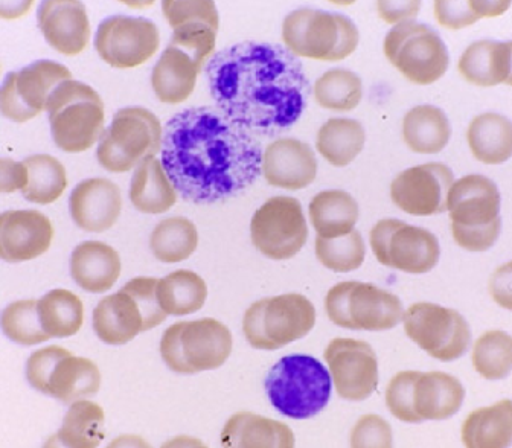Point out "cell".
I'll return each instance as SVG.
<instances>
[{
	"mask_svg": "<svg viewBox=\"0 0 512 448\" xmlns=\"http://www.w3.org/2000/svg\"><path fill=\"white\" fill-rule=\"evenodd\" d=\"M263 147L212 107H192L165 125L160 162L183 199L215 203L261 176Z\"/></svg>",
	"mask_w": 512,
	"mask_h": 448,
	"instance_id": "6da1fadb",
	"label": "cell"
},
{
	"mask_svg": "<svg viewBox=\"0 0 512 448\" xmlns=\"http://www.w3.org/2000/svg\"><path fill=\"white\" fill-rule=\"evenodd\" d=\"M205 72L220 112L246 132H284L307 109L310 81L299 58L282 46H229L214 54Z\"/></svg>",
	"mask_w": 512,
	"mask_h": 448,
	"instance_id": "7a4b0ae2",
	"label": "cell"
},
{
	"mask_svg": "<svg viewBox=\"0 0 512 448\" xmlns=\"http://www.w3.org/2000/svg\"><path fill=\"white\" fill-rule=\"evenodd\" d=\"M52 139L64 153L80 154L103 138L106 110L100 93L77 80L64 81L49 96Z\"/></svg>",
	"mask_w": 512,
	"mask_h": 448,
	"instance_id": "3957f363",
	"label": "cell"
},
{
	"mask_svg": "<svg viewBox=\"0 0 512 448\" xmlns=\"http://www.w3.org/2000/svg\"><path fill=\"white\" fill-rule=\"evenodd\" d=\"M331 391L330 371L304 354L282 357L266 378L270 403L292 420H308L322 412L330 403Z\"/></svg>",
	"mask_w": 512,
	"mask_h": 448,
	"instance_id": "277c9868",
	"label": "cell"
},
{
	"mask_svg": "<svg viewBox=\"0 0 512 448\" xmlns=\"http://www.w3.org/2000/svg\"><path fill=\"white\" fill-rule=\"evenodd\" d=\"M234 348L231 331L214 317L177 322L160 340V356L176 374L214 371L228 362Z\"/></svg>",
	"mask_w": 512,
	"mask_h": 448,
	"instance_id": "5b68a950",
	"label": "cell"
},
{
	"mask_svg": "<svg viewBox=\"0 0 512 448\" xmlns=\"http://www.w3.org/2000/svg\"><path fill=\"white\" fill-rule=\"evenodd\" d=\"M359 29L349 17L301 8L282 22V42L296 58L342 61L359 46Z\"/></svg>",
	"mask_w": 512,
	"mask_h": 448,
	"instance_id": "8992f818",
	"label": "cell"
},
{
	"mask_svg": "<svg viewBox=\"0 0 512 448\" xmlns=\"http://www.w3.org/2000/svg\"><path fill=\"white\" fill-rule=\"evenodd\" d=\"M316 325V310L299 293L253 302L243 319L244 337L252 348L276 351L304 339Z\"/></svg>",
	"mask_w": 512,
	"mask_h": 448,
	"instance_id": "52a82bcc",
	"label": "cell"
},
{
	"mask_svg": "<svg viewBox=\"0 0 512 448\" xmlns=\"http://www.w3.org/2000/svg\"><path fill=\"white\" fill-rule=\"evenodd\" d=\"M162 139V125L153 112L144 107H125L115 113L104 132L96 159L110 173H128L144 160L156 157Z\"/></svg>",
	"mask_w": 512,
	"mask_h": 448,
	"instance_id": "ba28073f",
	"label": "cell"
},
{
	"mask_svg": "<svg viewBox=\"0 0 512 448\" xmlns=\"http://www.w3.org/2000/svg\"><path fill=\"white\" fill-rule=\"evenodd\" d=\"M325 311L346 330L388 331L403 320L404 308L394 293L366 282H339L325 296Z\"/></svg>",
	"mask_w": 512,
	"mask_h": 448,
	"instance_id": "9c48e42d",
	"label": "cell"
},
{
	"mask_svg": "<svg viewBox=\"0 0 512 448\" xmlns=\"http://www.w3.org/2000/svg\"><path fill=\"white\" fill-rule=\"evenodd\" d=\"M383 51L389 63L418 86H429L441 80L450 63L441 36L424 23L394 26L384 37Z\"/></svg>",
	"mask_w": 512,
	"mask_h": 448,
	"instance_id": "30bf717a",
	"label": "cell"
},
{
	"mask_svg": "<svg viewBox=\"0 0 512 448\" xmlns=\"http://www.w3.org/2000/svg\"><path fill=\"white\" fill-rule=\"evenodd\" d=\"M369 244L381 266L410 275H424L435 269L441 256L438 238L432 232L397 218L375 223Z\"/></svg>",
	"mask_w": 512,
	"mask_h": 448,
	"instance_id": "8fae6325",
	"label": "cell"
},
{
	"mask_svg": "<svg viewBox=\"0 0 512 448\" xmlns=\"http://www.w3.org/2000/svg\"><path fill=\"white\" fill-rule=\"evenodd\" d=\"M401 322L407 337L439 362L461 359L470 346L468 322L453 308L416 302L404 310Z\"/></svg>",
	"mask_w": 512,
	"mask_h": 448,
	"instance_id": "7c38bea8",
	"label": "cell"
},
{
	"mask_svg": "<svg viewBox=\"0 0 512 448\" xmlns=\"http://www.w3.org/2000/svg\"><path fill=\"white\" fill-rule=\"evenodd\" d=\"M250 238L269 260L285 261L301 252L308 240V224L295 197H272L250 221Z\"/></svg>",
	"mask_w": 512,
	"mask_h": 448,
	"instance_id": "4fadbf2b",
	"label": "cell"
},
{
	"mask_svg": "<svg viewBox=\"0 0 512 448\" xmlns=\"http://www.w3.org/2000/svg\"><path fill=\"white\" fill-rule=\"evenodd\" d=\"M69 80H74L71 71L51 60L36 61L19 72H10L0 90L2 115L17 124L37 118L46 112L54 90Z\"/></svg>",
	"mask_w": 512,
	"mask_h": 448,
	"instance_id": "5bb4252c",
	"label": "cell"
},
{
	"mask_svg": "<svg viewBox=\"0 0 512 448\" xmlns=\"http://www.w3.org/2000/svg\"><path fill=\"white\" fill-rule=\"evenodd\" d=\"M159 46V28L145 17H107L95 36L101 60L116 69L139 68L156 55Z\"/></svg>",
	"mask_w": 512,
	"mask_h": 448,
	"instance_id": "9a60e30c",
	"label": "cell"
},
{
	"mask_svg": "<svg viewBox=\"0 0 512 448\" xmlns=\"http://www.w3.org/2000/svg\"><path fill=\"white\" fill-rule=\"evenodd\" d=\"M324 359L343 400L365 401L377 391L378 359L369 343L337 337L325 348Z\"/></svg>",
	"mask_w": 512,
	"mask_h": 448,
	"instance_id": "2e32d148",
	"label": "cell"
},
{
	"mask_svg": "<svg viewBox=\"0 0 512 448\" xmlns=\"http://www.w3.org/2000/svg\"><path fill=\"white\" fill-rule=\"evenodd\" d=\"M455 182L444 164L416 165L398 174L391 183V199L397 208L415 217H430L447 211L448 189Z\"/></svg>",
	"mask_w": 512,
	"mask_h": 448,
	"instance_id": "e0dca14e",
	"label": "cell"
},
{
	"mask_svg": "<svg viewBox=\"0 0 512 448\" xmlns=\"http://www.w3.org/2000/svg\"><path fill=\"white\" fill-rule=\"evenodd\" d=\"M54 226L39 211H7L0 215V258L26 263L45 255L54 241Z\"/></svg>",
	"mask_w": 512,
	"mask_h": 448,
	"instance_id": "ac0fdd59",
	"label": "cell"
},
{
	"mask_svg": "<svg viewBox=\"0 0 512 448\" xmlns=\"http://www.w3.org/2000/svg\"><path fill=\"white\" fill-rule=\"evenodd\" d=\"M500 203L496 183L480 174H468L448 189V215L459 228H484L500 220Z\"/></svg>",
	"mask_w": 512,
	"mask_h": 448,
	"instance_id": "d6986e66",
	"label": "cell"
},
{
	"mask_svg": "<svg viewBox=\"0 0 512 448\" xmlns=\"http://www.w3.org/2000/svg\"><path fill=\"white\" fill-rule=\"evenodd\" d=\"M39 26L49 46L66 55L77 57L90 42L89 14L78 0H48L39 10Z\"/></svg>",
	"mask_w": 512,
	"mask_h": 448,
	"instance_id": "ffe728a7",
	"label": "cell"
},
{
	"mask_svg": "<svg viewBox=\"0 0 512 448\" xmlns=\"http://www.w3.org/2000/svg\"><path fill=\"white\" fill-rule=\"evenodd\" d=\"M69 209L72 220L83 231L92 234L109 231L122 212L121 189L104 177L83 180L72 191Z\"/></svg>",
	"mask_w": 512,
	"mask_h": 448,
	"instance_id": "44dd1931",
	"label": "cell"
},
{
	"mask_svg": "<svg viewBox=\"0 0 512 448\" xmlns=\"http://www.w3.org/2000/svg\"><path fill=\"white\" fill-rule=\"evenodd\" d=\"M261 174L276 188H307L316 180L317 159L310 145L298 139H276L263 151Z\"/></svg>",
	"mask_w": 512,
	"mask_h": 448,
	"instance_id": "7402d4cb",
	"label": "cell"
},
{
	"mask_svg": "<svg viewBox=\"0 0 512 448\" xmlns=\"http://www.w3.org/2000/svg\"><path fill=\"white\" fill-rule=\"evenodd\" d=\"M93 330L101 342L121 346L148 330L147 317L138 299L122 287L107 296L93 310Z\"/></svg>",
	"mask_w": 512,
	"mask_h": 448,
	"instance_id": "603a6c76",
	"label": "cell"
},
{
	"mask_svg": "<svg viewBox=\"0 0 512 448\" xmlns=\"http://www.w3.org/2000/svg\"><path fill=\"white\" fill-rule=\"evenodd\" d=\"M202 64L194 55L170 43L151 74V87L160 103L177 106L185 103L196 90Z\"/></svg>",
	"mask_w": 512,
	"mask_h": 448,
	"instance_id": "cb8c5ba5",
	"label": "cell"
},
{
	"mask_svg": "<svg viewBox=\"0 0 512 448\" xmlns=\"http://www.w3.org/2000/svg\"><path fill=\"white\" fill-rule=\"evenodd\" d=\"M122 272L119 253L101 241H84L71 256V276L86 292L106 293L118 282Z\"/></svg>",
	"mask_w": 512,
	"mask_h": 448,
	"instance_id": "d4e9b609",
	"label": "cell"
},
{
	"mask_svg": "<svg viewBox=\"0 0 512 448\" xmlns=\"http://www.w3.org/2000/svg\"><path fill=\"white\" fill-rule=\"evenodd\" d=\"M220 442L226 448H293L295 433L287 424L252 412H238L224 424Z\"/></svg>",
	"mask_w": 512,
	"mask_h": 448,
	"instance_id": "484cf974",
	"label": "cell"
},
{
	"mask_svg": "<svg viewBox=\"0 0 512 448\" xmlns=\"http://www.w3.org/2000/svg\"><path fill=\"white\" fill-rule=\"evenodd\" d=\"M511 42L479 40L471 43L458 61V71L477 87L511 86Z\"/></svg>",
	"mask_w": 512,
	"mask_h": 448,
	"instance_id": "4316f807",
	"label": "cell"
},
{
	"mask_svg": "<svg viewBox=\"0 0 512 448\" xmlns=\"http://www.w3.org/2000/svg\"><path fill=\"white\" fill-rule=\"evenodd\" d=\"M461 381L445 372H421L415 383L413 403L421 421H442L456 415L464 403Z\"/></svg>",
	"mask_w": 512,
	"mask_h": 448,
	"instance_id": "83f0119b",
	"label": "cell"
},
{
	"mask_svg": "<svg viewBox=\"0 0 512 448\" xmlns=\"http://www.w3.org/2000/svg\"><path fill=\"white\" fill-rule=\"evenodd\" d=\"M101 383L103 377L98 365L87 357L74 356L69 351L52 371L45 395L61 403L72 404L98 394Z\"/></svg>",
	"mask_w": 512,
	"mask_h": 448,
	"instance_id": "f1b7e54d",
	"label": "cell"
},
{
	"mask_svg": "<svg viewBox=\"0 0 512 448\" xmlns=\"http://www.w3.org/2000/svg\"><path fill=\"white\" fill-rule=\"evenodd\" d=\"M462 444L467 448H506L512 441V403L497 401L493 406L473 410L462 424Z\"/></svg>",
	"mask_w": 512,
	"mask_h": 448,
	"instance_id": "f546056e",
	"label": "cell"
},
{
	"mask_svg": "<svg viewBox=\"0 0 512 448\" xmlns=\"http://www.w3.org/2000/svg\"><path fill=\"white\" fill-rule=\"evenodd\" d=\"M130 200L139 212L151 215L164 214L176 205L177 189L156 157L144 160L136 167L130 185Z\"/></svg>",
	"mask_w": 512,
	"mask_h": 448,
	"instance_id": "4dcf8cb0",
	"label": "cell"
},
{
	"mask_svg": "<svg viewBox=\"0 0 512 448\" xmlns=\"http://www.w3.org/2000/svg\"><path fill=\"white\" fill-rule=\"evenodd\" d=\"M467 142L480 164L500 165L512 156V124L499 113H482L471 119Z\"/></svg>",
	"mask_w": 512,
	"mask_h": 448,
	"instance_id": "1f68e13d",
	"label": "cell"
},
{
	"mask_svg": "<svg viewBox=\"0 0 512 448\" xmlns=\"http://www.w3.org/2000/svg\"><path fill=\"white\" fill-rule=\"evenodd\" d=\"M311 224L322 238H337L351 234L359 220V205L348 192L328 189L310 202Z\"/></svg>",
	"mask_w": 512,
	"mask_h": 448,
	"instance_id": "d6a6232c",
	"label": "cell"
},
{
	"mask_svg": "<svg viewBox=\"0 0 512 448\" xmlns=\"http://www.w3.org/2000/svg\"><path fill=\"white\" fill-rule=\"evenodd\" d=\"M452 138V127L444 110L439 107H413L403 119V141L410 151L418 154H436L447 147Z\"/></svg>",
	"mask_w": 512,
	"mask_h": 448,
	"instance_id": "836d02e7",
	"label": "cell"
},
{
	"mask_svg": "<svg viewBox=\"0 0 512 448\" xmlns=\"http://www.w3.org/2000/svg\"><path fill=\"white\" fill-rule=\"evenodd\" d=\"M365 144V128L356 119L333 118L317 132V151L333 167H348L362 153Z\"/></svg>",
	"mask_w": 512,
	"mask_h": 448,
	"instance_id": "e575fe53",
	"label": "cell"
},
{
	"mask_svg": "<svg viewBox=\"0 0 512 448\" xmlns=\"http://www.w3.org/2000/svg\"><path fill=\"white\" fill-rule=\"evenodd\" d=\"M157 299L168 316H188L202 310L208 285L192 270L180 269L157 282Z\"/></svg>",
	"mask_w": 512,
	"mask_h": 448,
	"instance_id": "d590c367",
	"label": "cell"
},
{
	"mask_svg": "<svg viewBox=\"0 0 512 448\" xmlns=\"http://www.w3.org/2000/svg\"><path fill=\"white\" fill-rule=\"evenodd\" d=\"M106 436V413L103 407L90 400H78L71 404L64 416L58 444L69 448L100 447Z\"/></svg>",
	"mask_w": 512,
	"mask_h": 448,
	"instance_id": "8d00e7d4",
	"label": "cell"
},
{
	"mask_svg": "<svg viewBox=\"0 0 512 448\" xmlns=\"http://www.w3.org/2000/svg\"><path fill=\"white\" fill-rule=\"evenodd\" d=\"M197 247L199 231L189 218H165L151 232L150 249L160 263H182L196 252Z\"/></svg>",
	"mask_w": 512,
	"mask_h": 448,
	"instance_id": "74e56055",
	"label": "cell"
},
{
	"mask_svg": "<svg viewBox=\"0 0 512 448\" xmlns=\"http://www.w3.org/2000/svg\"><path fill=\"white\" fill-rule=\"evenodd\" d=\"M39 316L51 339H68L83 327V301L66 288H55L40 299Z\"/></svg>",
	"mask_w": 512,
	"mask_h": 448,
	"instance_id": "f35d334b",
	"label": "cell"
},
{
	"mask_svg": "<svg viewBox=\"0 0 512 448\" xmlns=\"http://www.w3.org/2000/svg\"><path fill=\"white\" fill-rule=\"evenodd\" d=\"M29 183L22 194L28 202L51 205L57 202L68 188V173L57 157L49 154H32L26 157Z\"/></svg>",
	"mask_w": 512,
	"mask_h": 448,
	"instance_id": "ab89813d",
	"label": "cell"
},
{
	"mask_svg": "<svg viewBox=\"0 0 512 448\" xmlns=\"http://www.w3.org/2000/svg\"><path fill=\"white\" fill-rule=\"evenodd\" d=\"M313 95L322 109L351 112L362 101V78L346 69H331L317 78Z\"/></svg>",
	"mask_w": 512,
	"mask_h": 448,
	"instance_id": "60d3db41",
	"label": "cell"
},
{
	"mask_svg": "<svg viewBox=\"0 0 512 448\" xmlns=\"http://www.w3.org/2000/svg\"><path fill=\"white\" fill-rule=\"evenodd\" d=\"M474 371L485 380H503L511 374L512 339L508 333L491 330L482 334L471 349Z\"/></svg>",
	"mask_w": 512,
	"mask_h": 448,
	"instance_id": "b9f144b4",
	"label": "cell"
},
{
	"mask_svg": "<svg viewBox=\"0 0 512 448\" xmlns=\"http://www.w3.org/2000/svg\"><path fill=\"white\" fill-rule=\"evenodd\" d=\"M2 330L11 342L22 346L40 345L51 339L43 330L36 299H23L8 305L2 313Z\"/></svg>",
	"mask_w": 512,
	"mask_h": 448,
	"instance_id": "7bdbcfd3",
	"label": "cell"
},
{
	"mask_svg": "<svg viewBox=\"0 0 512 448\" xmlns=\"http://www.w3.org/2000/svg\"><path fill=\"white\" fill-rule=\"evenodd\" d=\"M314 247H316L317 261L333 272H352L360 269L365 261V241L356 229L343 237H317Z\"/></svg>",
	"mask_w": 512,
	"mask_h": 448,
	"instance_id": "ee69618b",
	"label": "cell"
},
{
	"mask_svg": "<svg viewBox=\"0 0 512 448\" xmlns=\"http://www.w3.org/2000/svg\"><path fill=\"white\" fill-rule=\"evenodd\" d=\"M420 371H403L394 375L386 388V406L389 412L407 424L421 423V418L415 410L413 395H415V383L420 377Z\"/></svg>",
	"mask_w": 512,
	"mask_h": 448,
	"instance_id": "f6af8a7d",
	"label": "cell"
},
{
	"mask_svg": "<svg viewBox=\"0 0 512 448\" xmlns=\"http://www.w3.org/2000/svg\"><path fill=\"white\" fill-rule=\"evenodd\" d=\"M162 13L173 29L194 22L206 23L217 32L220 29V16L211 0H165Z\"/></svg>",
	"mask_w": 512,
	"mask_h": 448,
	"instance_id": "bcb514c9",
	"label": "cell"
},
{
	"mask_svg": "<svg viewBox=\"0 0 512 448\" xmlns=\"http://www.w3.org/2000/svg\"><path fill=\"white\" fill-rule=\"evenodd\" d=\"M392 427L388 421L378 415H363L356 426L352 427L349 444L352 448H389L392 447Z\"/></svg>",
	"mask_w": 512,
	"mask_h": 448,
	"instance_id": "7dc6e473",
	"label": "cell"
},
{
	"mask_svg": "<svg viewBox=\"0 0 512 448\" xmlns=\"http://www.w3.org/2000/svg\"><path fill=\"white\" fill-rule=\"evenodd\" d=\"M68 352L69 349L61 348L58 345L46 346V348L32 352L26 362V380L32 388L46 394L52 371Z\"/></svg>",
	"mask_w": 512,
	"mask_h": 448,
	"instance_id": "c3c4849f",
	"label": "cell"
},
{
	"mask_svg": "<svg viewBox=\"0 0 512 448\" xmlns=\"http://www.w3.org/2000/svg\"><path fill=\"white\" fill-rule=\"evenodd\" d=\"M433 13H435L436 22L442 28L459 31L479 22V17L474 13L471 0L468 2H450V0H436L433 2Z\"/></svg>",
	"mask_w": 512,
	"mask_h": 448,
	"instance_id": "681fc988",
	"label": "cell"
},
{
	"mask_svg": "<svg viewBox=\"0 0 512 448\" xmlns=\"http://www.w3.org/2000/svg\"><path fill=\"white\" fill-rule=\"evenodd\" d=\"M502 231V218L484 228L465 229L452 224L453 240L468 252H487L496 244Z\"/></svg>",
	"mask_w": 512,
	"mask_h": 448,
	"instance_id": "f907efd6",
	"label": "cell"
},
{
	"mask_svg": "<svg viewBox=\"0 0 512 448\" xmlns=\"http://www.w3.org/2000/svg\"><path fill=\"white\" fill-rule=\"evenodd\" d=\"M377 13L381 19L391 25L413 22L421 10V2L409 0V2H394V0H380L377 2Z\"/></svg>",
	"mask_w": 512,
	"mask_h": 448,
	"instance_id": "816d5d0a",
	"label": "cell"
},
{
	"mask_svg": "<svg viewBox=\"0 0 512 448\" xmlns=\"http://www.w3.org/2000/svg\"><path fill=\"white\" fill-rule=\"evenodd\" d=\"M29 183V171L25 162H16V160H0V191L4 194L23 191Z\"/></svg>",
	"mask_w": 512,
	"mask_h": 448,
	"instance_id": "f5cc1de1",
	"label": "cell"
},
{
	"mask_svg": "<svg viewBox=\"0 0 512 448\" xmlns=\"http://www.w3.org/2000/svg\"><path fill=\"white\" fill-rule=\"evenodd\" d=\"M490 293L500 307L511 310V263L503 264L493 273L490 279Z\"/></svg>",
	"mask_w": 512,
	"mask_h": 448,
	"instance_id": "db71d44e",
	"label": "cell"
},
{
	"mask_svg": "<svg viewBox=\"0 0 512 448\" xmlns=\"http://www.w3.org/2000/svg\"><path fill=\"white\" fill-rule=\"evenodd\" d=\"M471 5H473L474 13L477 14L479 19H493V17L502 16L506 10H508L509 5H511V0H494V2H488V0H471Z\"/></svg>",
	"mask_w": 512,
	"mask_h": 448,
	"instance_id": "11a10c76",
	"label": "cell"
},
{
	"mask_svg": "<svg viewBox=\"0 0 512 448\" xmlns=\"http://www.w3.org/2000/svg\"><path fill=\"white\" fill-rule=\"evenodd\" d=\"M34 2H0V16L2 19H20L31 11Z\"/></svg>",
	"mask_w": 512,
	"mask_h": 448,
	"instance_id": "9f6ffc18",
	"label": "cell"
}]
</instances>
